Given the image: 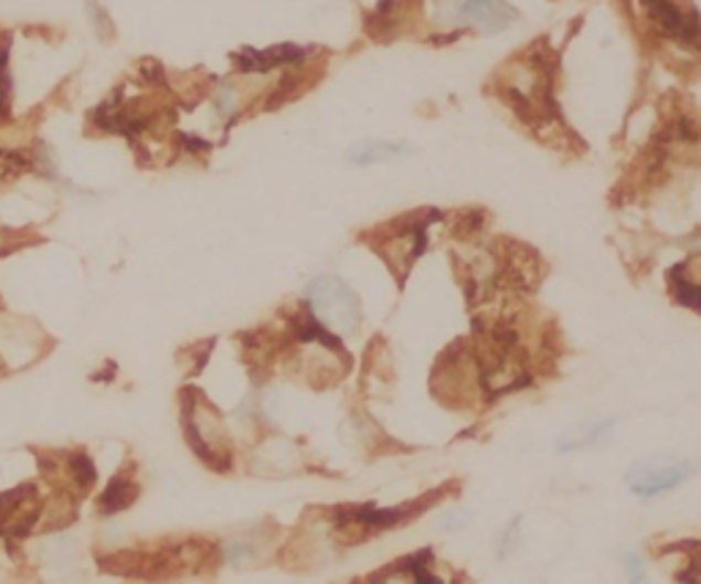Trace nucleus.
<instances>
[{
  "instance_id": "11",
  "label": "nucleus",
  "mask_w": 701,
  "mask_h": 584,
  "mask_svg": "<svg viewBox=\"0 0 701 584\" xmlns=\"http://www.w3.org/2000/svg\"><path fill=\"white\" fill-rule=\"evenodd\" d=\"M135 497H138V484H135L129 475L121 472L110 486H107L105 495H102L99 510L102 513H118V510L129 508V505L135 502Z\"/></svg>"
},
{
  "instance_id": "2",
  "label": "nucleus",
  "mask_w": 701,
  "mask_h": 584,
  "mask_svg": "<svg viewBox=\"0 0 701 584\" xmlns=\"http://www.w3.org/2000/svg\"><path fill=\"white\" fill-rule=\"evenodd\" d=\"M433 217H438V214L422 212L419 217H401L397 223L386 225L379 240L370 242L381 253V258L390 264V269L395 272L397 280H403L412 272L414 261L427 251V229H431Z\"/></svg>"
},
{
  "instance_id": "12",
  "label": "nucleus",
  "mask_w": 701,
  "mask_h": 584,
  "mask_svg": "<svg viewBox=\"0 0 701 584\" xmlns=\"http://www.w3.org/2000/svg\"><path fill=\"white\" fill-rule=\"evenodd\" d=\"M31 168V157L22 151H0V176L3 179H14L22 170Z\"/></svg>"
},
{
  "instance_id": "13",
  "label": "nucleus",
  "mask_w": 701,
  "mask_h": 584,
  "mask_svg": "<svg viewBox=\"0 0 701 584\" xmlns=\"http://www.w3.org/2000/svg\"><path fill=\"white\" fill-rule=\"evenodd\" d=\"M469 521H471V513H469V510L455 508V510H449L447 516H444L442 530H447V532H458V530H464V527L469 524Z\"/></svg>"
},
{
  "instance_id": "14",
  "label": "nucleus",
  "mask_w": 701,
  "mask_h": 584,
  "mask_svg": "<svg viewBox=\"0 0 701 584\" xmlns=\"http://www.w3.org/2000/svg\"><path fill=\"white\" fill-rule=\"evenodd\" d=\"M630 584H647L644 580H630Z\"/></svg>"
},
{
  "instance_id": "6",
  "label": "nucleus",
  "mask_w": 701,
  "mask_h": 584,
  "mask_svg": "<svg viewBox=\"0 0 701 584\" xmlns=\"http://www.w3.org/2000/svg\"><path fill=\"white\" fill-rule=\"evenodd\" d=\"M518 11L507 0H460L455 9V20L480 28L482 33H499L512 25Z\"/></svg>"
},
{
  "instance_id": "7",
  "label": "nucleus",
  "mask_w": 701,
  "mask_h": 584,
  "mask_svg": "<svg viewBox=\"0 0 701 584\" xmlns=\"http://www.w3.org/2000/svg\"><path fill=\"white\" fill-rule=\"evenodd\" d=\"M305 59V50L294 47V44H277L269 50H244L236 55L238 72H269L275 66L299 64Z\"/></svg>"
},
{
  "instance_id": "5",
  "label": "nucleus",
  "mask_w": 701,
  "mask_h": 584,
  "mask_svg": "<svg viewBox=\"0 0 701 584\" xmlns=\"http://www.w3.org/2000/svg\"><path fill=\"white\" fill-rule=\"evenodd\" d=\"M652 25L663 33L666 39L680 44H693L699 47L701 42V20L693 11V6H680L677 0H644Z\"/></svg>"
},
{
  "instance_id": "9",
  "label": "nucleus",
  "mask_w": 701,
  "mask_h": 584,
  "mask_svg": "<svg viewBox=\"0 0 701 584\" xmlns=\"http://www.w3.org/2000/svg\"><path fill=\"white\" fill-rule=\"evenodd\" d=\"M362 584H433V576L425 565V554H419V558H406L386 565Z\"/></svg>"
},
{
  "instance_id": "4",
  "label": "nucleus",
  "mask_w": 701,
  "mask_h": 584,
  "mask_svg": "<svg viewBox=\"0 0 701 584\" xmlns=\"http://www.w3.org/2000/svg\"><path fill=\"white\" fill-rule=\"evenodd\" d=\"M184 423L192 447H195V453L209 464V467H231L233 450L231 442H227L225 425H222L220 415H216L209 404H203L201 399H192L184 410Z\"/></svg>"
},
{
  "instance_id": "1",
  "label": "nucleus",
  "mask_w": 701,
  "mask_h": 584,
  "mask_svg": "<svg viewBox=\"0 0 701 584\" xmlns=\"http://www.w3.org/2000/svg\"><path fill=\"white\" fill-rule=\"evenodd\" d=\"M305 308L334 338L353 335L362 325V302L340 277L323 275L307 288Z\"/></svg>"
},
{
  "instance_id": "3",
  "label": "nucleus",
  "mask_w": 701,
  "mask_h": 584,
  "mask_svg": "<svg viewBox=\"0 0 701 584\" xmlns=\"http://www.w3.org/2000/svg\"><path fill=\"white\" fill-rule=\"evenodd\" d=\"M701 469V458H677V456H649L636 461L625 475L630 495L641 500L666 495V491L680 489L682 484L693 478Z\"/></svg>"
},
{
  "instance_id": "8",
  "label": "nucleus",
  "mask_w": 701,
  "mask_h": 584,
  "mask_svg": "<svg viewBox=\"0 0 701 584\" xmlns=\"http://www.w3.org/2000/svg\"><path fill=\"white\" fill-rule=\"evenodd\" d=\"M408 155V146L401 140H362V144L351 146L349 162L357 168L381 166V162L401 160Z\"/></svg>"
},
{
  "instance_id": "10",
  "label": "nucleus",
  "mask_w": 701,
  "mask_h": 584,
  "mask_svg": "<svg viewBox=\"0 0 701 584\" xmlns=\"http://www.w3.org/2000/svg\"><path fill=\"white\" fill-rule=\"evenodd\" d=\"M617 425V420L606 417V420H592V423L578 425V428L567 431L560 442H556V450L560 453H578V450H590V447L601 445L603 439L612 436V428Z\"/></svg>"
}]
</instances>
